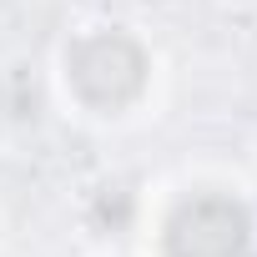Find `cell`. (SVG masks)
<instances>
[{
	"instance_id": "6da1fadb",
	"label": "cell",
	"mask_w": 257,
	"mask_h": 257,
	"mask_svg": "<svg viewBox=\"0 0 257 257\" xmlns=\"http://www.w3.org/2000/svg\"><path fill=\"white\" fill-rule=\"evenodd\" d=\"M162 91V51L157 41L132 26L91 16L76 21L51 51V96L66 116L86 126H126L147 116Z\"/></svg>"
},
{
	"instance_id": "7a4b0ae2",
	"label": "cell",
	"mask_w": 257,
	"mask_h": 257,
	"mask_svg": "<svg viewBox=\"0 0 257 257\" xmlns=\"http://www.w3.org/2000/svg\"><path fill=\"white\" fill-rule=\"evenodd\" d=\"M142 257H257V197L222 172H182L142 197Z\"/></svg>"
},
{
	"instance_id": "3957f363",
	"label": "cell",
	"mask_w": 257,
	"mask_h": 257,
	"mask_svg": "<svg viewBox=\"0 0 257 257\" xmlns=\"http://www.w3.org/2000/svg\"><path fill=\"white\" fill-rule=\"evenodd\" d=\"M81 257H116L111 247H91V252H81Z\"/></svg>"
}]
</instances>
